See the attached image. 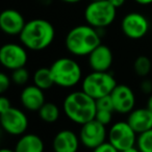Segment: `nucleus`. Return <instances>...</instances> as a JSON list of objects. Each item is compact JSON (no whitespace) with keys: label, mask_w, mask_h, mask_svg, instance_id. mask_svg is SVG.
Masks as SVG:
<instances>
[{"label":"nucleus","mask_w":152,"mask_h":152,"mask_svg":"<svg viewBox=\"0 0 152 152\" xmlns=\"http://www.w3.org/2000/svg\"><path fill=\"white\" fill-rule=\"evenodd\" d=\"M55 38V29L45 19H32L27 21L20 34V43L27 50L42 51L48 48Z\"/></svg>","instance_id":"f257e3e1"},{"label":"nucleus","mask_w":152,"mask_h":152,"mask_svg":"<svg viewBox=\"0 0 152 152\" xmlns=\"http://www.w3.org/2000/svg\"><path fill=\"white\" fill-rule=\"evenodd\" d=\"M63 112L71 122L81 126L95 119L96 100L83 90L71 92L63 101Z\"/></svg>","instance_id":"f03ea898"},{"label":"nucleus","mask_w":152,"mask_h":152,"mask_svg":"<svg viewBox=\"0 0 152 152\" xmlns=\"http://www.w3.org/2000/svg\"><path fill=\"white\" fill-rule=\"evenodd\" d=\"M101 44L98 29L89 24L77 25L69 30L65 39L66 49L73 56H89L90 53Z\"/></svg>","instance_id":"7ed1b4c3"},{"label":"nucleus","mask_w":152,"mask_h":152,"mask_svg":"<svg viewBox=\"0 0 152 152\" xmlns=\"http://www.w3.org/2000/svg\"><path fill=\"white\" fill-rule=\"evenodd\" d=\"M55 86L64 89H71L83 81V70L72 57H59L50 66Z\"/></svg>","instance_id":"20e7f679"},{"label":"nucleus","mask_w":152,"mask_h":152,"mask_svg":"<svg viewBox=\"0 0 152 152\" xmlns=\"http://www.w3.org/2000/svg\"><path fill=\"white\" fill-rule=\"evenodd\" d=\"M117 80L110 71H92L86 75L81 81V90L90 97L97 100L104 96L110 95L117 87Z\"/></svg>","instance_id":"39448f33"},{"label":"nucleus","mask_w":152,"mask_h":152,"mask_svg":"<svg viewBox=\"0 0 152 152\" xmlns=\"http://www.w3.org/2000/svg\"><path fill=\"white\" fill-rule=\"evenodd\" d=\"M116 16L117 9L108 2V0L90 1L85 10L86 22L96 29L108 27L115 21Z\"/></svg>","instance_id":"423d86ee"},{"label":"nucleus","mask_w":152,"mask_h":152,"mask_svg":"<svg viewBox=\"0 0 152 152\" xmlns=\"http://www.w3.org/2000/svg\"><path fill=\"white\" fill-rule=\"evenodd\" d=\"M137 133L131 128L127 121H119L110 126L107 132V141L119 151L137 145Z\"/></svg>","instance_id":"0eeeda50"},{"label":"nucleus","mask_w":152,"mask_h":152,"mask_svg":"<svg viewBox=\"0 0 152 152\" xmlns=\"http://www.w3.org/2000/svg\"><path fill=\"white\" fill-rule=\"evenodd\" d=\"M27 61V49L22 44L7 43L0 49V63L3 68L10 71L25 67Z\"/></svg>","instance_id":"6e6552de"},{"label":"nucleus","mask_w":152,"mask_h":152,"mask_svg":"<svg viewBox=\"0 0 152 152\" xmlns=\"http://www.w3.org/2000/svg\"><path fill=\"white\" fill-rule=\"evenodd\" d=\"M1 127L7 133L15 137H21L28 128V118L22 110L11 107L9 110L0 114Z\"/></svg>","instance_id":"1a4fd4ad"},{"label":"nucleus","mask_w":152,"mask_h":152,"mask_svg":"<svg viewBox=\"0 0 152 152\" xmlns=\"http://www.w3.org/2000/svg\"><path fill=\"white\" fill-rule=\"evenodd\" d=\"M107 132L105 125L94 119L81 125L78 134L81 144L88 149L93 150L101 144L105 143L107 139Z\"/></svg>","instance_id":"9d476101"},{"label":"nucleus","mask_w":152,"mask_h":152,"mask_svg":"<svg viewBox=\"0 0 152 152\" xmlns=\"http://www.w3.org/2000/svg\"><path fill=\"white\" fill-rule=\"evenodd\" d=\"M150 24L148 19L141 13L132 12L123 17L121 21V30L130 40H140L148 34Z\"/></svg>","instance_id":"9b49d317"},{"label":"nucleus","mask_w":152,"mask_h":152,"mask_svg":"<svg viewBox=\"0 0 152 152\" xmlns=\"http://www.w3.org/2000/svg\"><path fill=\"white\" fill-rule=\"evenodd\" d=\"M114 102L115 112L121 115H128L134 110L135 106V94L129 86L117 85L114 91L110 94Z\"/></svg>","instance_id":"f8f14e48"},{"label":"nucleus","mask_w":152,"mask_h":152,"mask_svg":"<svg viewBox=\"0 0 152 152\" xmlns=\"http://www.w3.org/2000/svg\"><path fill=\"white\" fill-rule=\"evenodd\" d=\"M26 21L17 10L7 9L0 14V28L7 36H20Z\"/></svg>","instance_id":"ddd939ff"},{"label":"nucleus","mask_w":152,"mask_h":152,"mask_svg":"<svg viewBox=\"0 0 152 152\" xmlns=\"http://www.w3.org/2000/svg\"><path fill=\"white\" fill-rule=\"evenodd\" d=\"M88 63L92 71H110L114 63V55L110 48L106 45L100 44L88 56Z\"/></svg>","instance_id":"4468645a"},{"label":"nucleus","mask_w":152,"mask_h":152,"mask_svg":"<svg viewBox=\"0 0 152 152\" xmlns=\"http://www.w3.org/2000/svg\"><path fill=\"white\" fill-rule=\"evenodd\" d=\"M80 144L79 134L70 129H63L53 137L52 149L53 152H77Z\"/></svg>","instance_id":"2eb2a0df"},{"label":"nucleus","mask_w":152,"mask_h":152,"mask_svg":"<svg viewBox=\"0 0 152 152\" xmlns=\"http://www.w3.org/2000/svg\"><path fill=\"white\" fill-rule=\"evenodd\" d=\"M20 102L26 110L38 113L46 102L44 91L34 85L26 86L20 94Z\"/></svg>","instance_id":"dca6fc26"},{"label":"nucleus","mask_w":152,"mask_h":152,"mask_svg":"<svg viewBox=\"0 0 152 152\" xmlns=\"http://www.w3.org/2000/svg\"><path fill=\"white\" fill-rule=\"evenodd\" d=\"M127 123L137 133H143L152 129V112L147 107L134 108L127 116Z\"/></svg>","instance_id":"f3484780"},{"label":"nucleus","mask_w":152,"mask_h":152,"mask_svg":"<svg viewBox=\"0 0 152 152\" xmlns=\"http://www.w3.org/2000/svg\"><path fill=\"white\" fill-rule=\"evenodd\" d=\"M15 152H44L43 139L36 133H24L19 137L14 148Z\"/></svg>","instance_id":"a211bd4d"},{"label":"nucleus","mask_w":152,"mask_h":152,"mask_svg":"<svg viewBox=\"0 0 152 152\" xmlns=\"http://www.w3.org/2000/svg\"><path fill=\"white\" fill-rule=\"evenodd\" d=\"M32 79H34V85L43 91H47L55 86L50 67H41L37 69L34 73Z\"/></svg>","instance_id":"6ab92c4d"},{"label":"nucleus","mask_w":152,"mask_h":152,"mask_svg":"<svg viewBox=\"0 0 152 152\" xmlns=\"http://www.w3.org/2000/svg\"><path fill=\"white\" fill-rule=\"evenodd\" d=\"M38 115L43 122L48 123V124H53L59 119L61 110L54 102L46 101L44 105L39 110Z\"/></svg>","instance_id":"aec40b11"},{"label":"nucleus","mask_w":152,"mask_h":152,"mask_svg":"<svg viewBox=\"0 0 152 152\" xmlns=\"http://www.w3.org/2000/svg\"><path fill=\"white\" fill-rule=\"evenodd\" d=\"M133 71L139 77L145 78L152 72V61L146 55H140L133 61Z\"/></svg>","instance_id":"412c9836"},{"label":"nucleus","mask_w":152,"mask_h":152,"mask_svg":"<svg viewBox=\"0 0 152 152\" xmlns=\"http://www.w3.org/2000/svg\"><path fill=\"white\" fill-rule=\"evenodd\" d=\"M137 147L141 152H152V129L137 134Z\"/></svg>","instance_id":"4be33fe9"},{"label":"nucleus","mask_w":152,"mask_h":152,"mask_svg":"<svg viewBox=\"0 0 152 152\" xmlns=\"http://www.w3.org/2000/svg\"><path fill=\"white\" fill-rule=\"evenodd\" d=\"M11 78L13 83L17 86H25L28 83L30 78V74L28 72V70L25 67L19 68V69H16L14 71H12L11 74Z\"/></svg>","instance_id":"5701e85b"},{"label":"nucleus","mask_w":152,"mask_h":152,"mask_svg":"<svg viewBox=\"0 0 152 152\" xmlns=\"http://www.w3.org/2000/svg\"><path fill=\"white\" fill-rule=\"evenodd\" d=\"M96 106H97V110L115 112L114 102H113V99H112V97H110V95L104 96V97H101L96 100Z\"/></svg>","instance_id":"b1692460"},{"label":"nucleus","mask_w":152,"mask_h":152,"mask_svg":"<svg viewBox=\"0 0 152 152\" xmlns=\"http://www.w3.org/2000/svg\"><path fill=\"white\" fill-rule=\"evenodd\" d=\"M113 113L110 110H97L95 115V120H97L98 122H100L103 125H108L112 123L113 120Z\"/></svg>","instance_id":"393cba45"},{"label":"nucleus","mask_w":152,"mask_h":152,"mask_svg":"<svg viewBox=\"0 0 152 152\" xmlns=\"http://www.w3.org/2000/svg\"><path fill=\"white\" fill-rule=\"evenodd\" d=\"M12 83L13 81H12L11 76H9L4 72H2V73L0 74V93L4 94L11 88Z\"/></svg>","instance_id":"a878e982"},{"label":"nucleus","mask_w":152,"mask_h":152,"mask_svg":"<svg viewBox=\"0 0 152 152\" xmlns=\"http://www.w3.org/2000/svg\"><path fill=\"white\" fill-rule=\"evenodd\" d=\"M140 90L145 95H151L152 94V80L148 79L147 77L143 79L140 83Z\"/></svg>","instance_id":"bb28decb"},{"label":"nucleus","mask_w":152,"mask_h":152,"mask_svg":"<svg viewBox=\"0 0 152 152\" xmlns=\"http://www.w3.org/2000/svg\"><path fill=\"white\" fill-rule=\"evenodd\" d=\"M93 152H120V151L118 149H116L110 142L106 141L105 143L101 144L97 148L93 149Z\"/></svg>","instance_id":"cd10ccee"},{"label":"nucleus","mask_w":152,"mask_h":152,"mask_svg":"<svg viewBox=\"0 0 152 152\" xmlns=\"http://www.w3.org/2000/svg\"><path fill=\"white\" fill-rule=\"evenodd\" d=\"M11 107H13V106H12L11 100L9 98L5 97V96H2V97L0 98V114L9 110Z\"/></svg>","instance_id":"c85d7f7f"},{"label":"nucleus","mask_w":152,"mask_h":152,"mask_svg":"<svg viewBox=\"0 0 152 152\" xmlns=\"http://www.w3.org/2000/svg\"><path fill=\"white\" fill-rule=\"evenodd\" d=\"M108 2H110L113 7H115L117 10H118L119 7L124 5V3L126 2V0H108Z\"/></svg>","instance_id":"c756f323"},{"label":"nucleus","mask_w":152,"mask_h":152,"mask_svg":"<svg viewBox=\"0 0 152 152\" xmlns=\"http://www.w3.org/2000/svg\"><path fill=\"white\" fill-rule=\"evenodd\" d=\"M121 152H141V151H140L139 148H137V145H135V146H132V147H130V148H127V149L123 150V151H121Z\"/></svg>","instance_id":"7c9ffc66"},{"label":"nucleus","mask_w":152,"mask_h":152,"mask_svg":"<svg viewBox=\"0 0 152 152\" xmlns=\"http://www.w3.org/2000/svg\"><path fill=\"white\" fill-rule=\"evenodd\" d=\"M134 1L141 5H148L152 3V0H134Z\"/></svg>","instance_id":"2f4dec72"},{"label":"nucleus","mask_w":152,"mask_h":152,"mask_svg":"<svg viewBox=\"0 0 152 152\" xmlns=\"http://www.w3.org/2000/svg\"><path fill=\"white\" fill-rule=\"evenodd\" d=\"M146 107H147L148 110H151V112H152V94H151V95H149V97H148L147 104H146Z\"/></svg>","instance_id":"473e14b6"},{"label":"nucleus","mask_w":152,"mask_h":152,"mask_svg":"<svg viewBox=\"0 0 152 152\" xmlns=\"http://www.w3.org/2000/svg\"><path fill=\"white\" fill-rule=\"evenodd\" d=\"M65 3H69V4H74V3H78L80 2L81 0H61Z\"/></svg>","instance_id":"72a5a7b5"},{"label":"nucleus","mask_w":152,"mask_h":152,"mask_svg":"<svg viewBox=\"0 0 152 152\" xmlns=\"http://www.w3.org/2000/svg\"><path fill=\"white\" fill-rule=\"evenodd\" d=\"M37 1H39V2L43 5H48L52 2V0H37Z\"/></svg>","instance_id":"f704fd0d"},{"label":"nucleus","mask_w":152,"mask_h":152,"mask_svg":"<svg viewBox=\"0 0 152 152\" xmlns=\"http://www.w3.org/2000/svg\"><path fill=\"white\" fill-rule=\"evenodd\" d=\"M0 152H15V150L9 149V148H2V149L0 150Z\"/></svg>","instance_id":"c9c22d12"},{"label":"nucleus","mask_w":152,"mask_h":152,"mask_svg":"<svg viewBox=\"0 0 152 152\" xmlns=\"http://www.w3.org/2000/svg\"><path fill=\"white\" fill-rule=\"evenodd\" d=\"M90 1H100V0H90Z\"/></svg>","instance_id":"e433bc0d"}]
</instances>
